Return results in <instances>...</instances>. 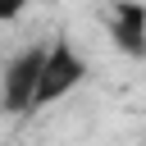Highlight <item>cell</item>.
I'll use <instances>...</instances> for the list:
<instances>
[{"label": "cell", "mask_w": 146, "mask_h": 146, "mask_svg": "<svg viewBox=\"0 0 146 146\" xmlns=\"http://www.w3.org/2000/svg\"><path fill=\"white\" fill-rule=\"evenodd\" d=\"M82 78H87L82 55H78V50L59 36V41L46 50V59H41V73H36V87H32V110L55 105V100H59V96H68Z\"/></svg>", "instance_id": "cell-1"}, {"label": "cell", "mask_w": 146, "mask_h": 146, "mask_svg": "<svg viewBox=\"0 0 146 146\" xmlns=\"http://www.w3.org/2000/svg\"><path fill=\"white\" fill-rule=\"evenodd\" d=\"M41 59H46V46H27L23 55L9 59L5 82H0V100H5L9 114H27V110H32V87H36Z\"/></svg>", "instance_id": "cell-2"}, {"label": "cell", "mask_w": 146, "mask_h": 146, "mask_svg": "<svg viewBox=\"0 0 146 146\" xmlns=\"http://www.w3.org/2000/svg\"><path fill=\"white\" fill-rule=\"evenodd\" d=\"M110 36L119 41L123 55H132V59L146 55V9H141V0H119V5H114V14H110Z\"/></svg>", "instance_id": "cell-3"}, {"label": "cell", "mask_w": 146, "mask_h": 146, "mask_svg": "<svg viewBox=\"0 0 146 146\" xmlns=\"http://www.w3.org/2000/svg\"><path fill=\"white\" fill-rule=\"evenodd\" d=\"M27 9V0H0V23H9V18H18Z\"/></svg>", "instance_id": "cell-4"}]
</instances>
